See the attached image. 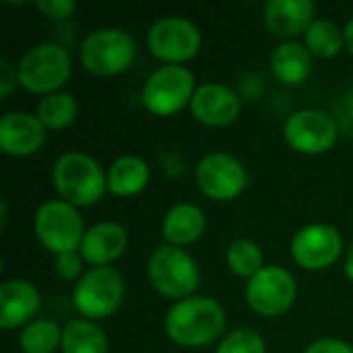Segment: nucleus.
Wrapping results in <instances>:
<instances>
[{
  "mask_svg": "<svg viewBox=\"0 0 353 353\" xmlns=\"http://www.w3.org/2000/svg\"><path fill=\"white\" fill-rule=\"evenodd\" d=\"M165 335L182 347H205L225 331V310L211 298L190 296L165 314Z\"/></svg>",
  "mask_w": 353,
  "mask_h": 353,
  "instance_id": "1",
  "label": "nucleus"
},
{
  "mask_svg": "<svg viewBox=\"0 0 353 353\" xmlns=\"http://www.w3.org/2000/svg\"><path fill=\"white\" fill-rule=\"evenodd\" d=\"M52 182L62 201L72 207L95 205L108 188V176L101 165L91 155L79 151L64 153L56 159L52 168Z\"/></svg>",
  "mask_w": 353,
  "mask_h": 353,
  "instance_id": "2",
  "label": "nucleus"
},
{
  "mask_svg": "<svg viewBox=\"0 0 353 353\" xmlns=\"http://www.w3.org/2000/svg\"><path fill=\"white\" fill-rule=\"evenodd\" d=\"M147 275L155 292L170 300H186L199 288L201 271L196 261L180 246L163 244L153 250Z\"/></svg>",
  "mask_w": 353,
  "mask_h": 353,
  "instance_id": "3",
  "label": "nucleus"
},
{
  "mask_svg": "<svg viewBox=\"0 0 353 353\" xmlns=\"http://www.w3.org/2000/svg\"><path fill=\"white\" fill-rule=\"evenodd\" d=\"M72 72V60L66 48L58 43H39L27 50L19 64V83L31 93L52 95L68 81Z\"/></svg>",
  "mask_w": 353,
  "mask_h": 353,
  "instance_id": "4",
  "label": "nucleus"
},
{
  "mask_svg": "<svg viewBox=\"0 0 353 353\" xmlns=\"http://www.w3.org/2000/svg\"><path fill=\"white\" fill-rule=\"evenodd\" d=\"M137 56L134 39L116 27L91 31L81 43L83 66L97 77H114L124 72Z\"/></svg>",
  "mask_w": 353,
  "mask_h": 353,
  "instance_id": "5",
  "label": "nucleus"
},
{
  "mask_svg": "<svg viewBox=\"0 0 353 353\" xmlns=\"http://www.w3.org/2000/svg\"><path fill=\"white\" fill-rule=\"evenodd\" d=\"M124 279L112 267H93L74 285L72 304L87 321L112 316L124 300Z\"/></svg>",
  "mask_w": 353,
  "mask_h": 353,
  "instance_id": "6",
  "label": "nucleus"
},
{
  "mask_svg": "<svg viewBox=\"0 0 353 353\" xmlns=\"http://www.w3.org/2000/svg\"><path fill=\"white\" fill-rule=\"evenodd\" d=\"M33 228L43 248L56 256L79 250L85 238L83 217L66 201H46L35 213Z\"/></svg>",
  "mask_w": 353,
  "mask_h": 353,
  "instance_id": "7",
  "label": "nucleus"
},
{
  "mask_svg": "<svg viewBox=\"0 0 353 353\" xmlns=\"http://www.w3.org/2000/svg\"><path fill=\"white\" fill-rule=\"evenodd\" d=\"M194 91V77L186 66L165 64L147 79L141 99L149 112L172 116L192 101Z\"/></svg>",
  "mask_w": 353,
  "mask_h": 353,
  "instance_id": "8",
  "label": "nucleus"
},
{
  "mask_svg": "<svg viewBox=\"0 0 353 353\" xmlns=\"http://www.w3.org/2000/svg\"><path fill=\"white\" fill-rule=\"evenodd\" d=\"M147 43L155 58L168 64H182L199 54L203 35L192 21L172 14L151 25Z\"/></svg>",
  "mask_w": 353,
  "mask_h": 353,
  "instance_id": "9",
  "label": "nucleus"
},
{
  "mask_svg": "<svg viewBox=\"0 0 353 353\" xmlns=\"http://www.w3.org/2000/svg\"><path fill=\"white\" fill-rule=\"evenodd\" d=\"M298 288L290 271L283 267H265L246 283V302L261 316H281L285 314L294 300Z\"/></svg>",
  "mask_w": 353,
  "mask_h": 353,
  "instance_id": "10",
  "label": "nucleus"
},
{
  "mask_svg": "<svg viewBox=\"0 0 353 353\" xmlns=\"http://www.w3.org/2000/svg\"><path fill=\"white\" fill-rule=\"evenodd\" d=\"M283 134L290 147H294L296 151L306 155H321L335 145L339 128L331 114L308 108L294 112L285 120Z\"/></svg>",
  "mask_w": 353,
  "mask_h": 353,
  "instance_id": "11",
  "label": "nucleus"
},
{
  "mask_svg": "<svg viewBox=\"0 0 353 353\" xmlns=\"http://www.w3.org/2000/svg\"><path fill=\"white\" fill-rule=\"evenodd\" d=\"M196 184L213 201H234L238 199L248 176L244 165L230 153H209L196 165Z\"/></svg>",
  "mask_w": 353,
  "mask_h": 353,
  "instance_id": "12",
  "label": "nucleus"
},
{
  "mask_svg": "<svg viewBox=\"0 0 353 353\" xmlns=\"http://www.w3.org/2000/svg\"><path fill=\"white\" fill-rule=\"evenodd\" d=\"M343 250L341 234L327 223H310L302 228L292 240L294 261L308 271H323L331 267Z\"/></svg>",
  "mask_w": 353,
  "mask_h": 353,
  "instance_id": "13",
  "label": "nucleus"
},
{
  "mask_svg": "<svg viewBox=\"0 0 353 353\" xmlns=\"http://www.w3.org/2000/svg\"><path fill=\"white\" fill-rule=\"evenodd\" d=\"M46 126L27 112H6L0 118V151L12 157H25L41 149Z\"/></svg>",
  "mask_w": 353,
  "mask_h": 353,
  "instance_id": "14",
  "label": "nucleus"
},
{
  "mask_svg": "<svg viewBox=\"0 0 353 353\" xmlns=\"http://www.w3.org/2000/svg\"><path fill=\"white\" fill-rule=\"evenodd\" d=\"M190 110L201 124L228 126L240 116L242 101L230 87L219 83H205L194 91Z\"/></svg>",
  "mask_w": 353,
  "mask_h": 353,
  "instance_id": "15",
  "label": "nucleus"
},
{
  "mask_svg": "<svg viewBox=\"0 0 353 353\" xmlns=\"http://www.w3.org/2000/svg\"><path fill=\"white\" fill-rule=\"evenodd\" d=\"M316 6L310 0H269L263 8L265 27L279 37L306 33L316 21Z\"/></svg>",
  "mask_w": 353,
  "mask_h": 353,
  "instance_id": "16",
  "label": "nucleus"
},
{
  "mask_svg": "<svg viewBox=\"0 0 353 353\" xmlns=\"http://www.w3.org/2000/svg\"><path fill=\"white\" fill-rule=\"evenodd\" d=\"M39 308V292L25 279H8L0 285V327L4 331L27 327Z\"/></svg>",
  "mask_w": 353,
  "mask_h": 353,
  "instance_id": "17",
  "label": "nucleus"
},
{
  "mask_svg": "<svg viewBox=\"0 0 353 353\" xmlns=\"http://www.w3.org/2000/svg\"><path fill=\"white\" fill-rule=\"evenodd\" d=\"M126 244H128V236L120 223L101 221L85 232L79 252L85 263L95 267H108L110 263L122 256Z\"/></svg>",
  "mask_w": 353,
  "mask_h": 353,
  "instance_id": "18",
  "label": "nucleus"
},
{
  "mask_svg": "<svg viewBox=\"0 0 353 353\" xmlns=\"http://www.w3.org/2000/svg\"><path fill=\"white\" fill-rule=\"evenodd\" d=\"M205 228H207L205 213L196 205L180 203L165 213L161 223V234L168 240V244L184 246L196 242L205 234Z\"/></svg>",
  "mask_w": 353,
  "mask_h": 353,
  "instance_id": "19",
  "label": "nucleus"
},
{
  "mask_svg": "<svg viewBox=\"0 0 353 353\" xmlns=\"http://www.w3.org/2000/svg\"><path fill=\"white\" fill-rule=\"evenodd\" d=\"M273 74L285 85H300L312 72V54L298 41H285L271 56Z\"/></svg>",
  "mask_w": 353,
  "mask_h": 353,
  "instance_id": "20",
  "label": "nucleus"
},
{
  "mask_svg": "<svg viewBox=\"0 0 353 353\" xmlns=\"http://www.w3.org/2000/svg\"><path fill=\"white\" fill-rule=\"evenodd\" d=\"M149 165L137 155L118 157L108 170V190L116 196H134L149 184Z\"/></svg>",
  "mask_w": 353,
  "mask_h": 353,
  "instance_id": "21",
  "label": "nucleus"
},
{
  "mask_svg": "<svg viewBox=\"0 0 353 353\" xmlns=\"http://www.w3.org/2000/svg\"><path fill=\"white\" fill-rule=\"evenodd\" d=\"M62 353H108V337L87 319H74L62 329Z\"/></svg>",
  "mask_w": 353,
  "mask_h": 353,
  "instance_id": "22",
  "label": "nucleus"
},
{
  "mask_svg": "<svg viewBox=\"0 0 353 353\" xmlns=\"http://www.w3.org/2000/svg\"><path fill=\"white\" fill-rule=\"evenodd\" d=\"M19 345L25 353H54L62 345V329L50 319L31 321L23 327Z\"/></svg>",
  "mask_w": 353,
  "mask_h": 353,
  "instance_id": "23",
  "label": "nucleus"
},
{
  "mask_svg": "<svg viewBox=\"0 0 353 353\" xmlns=\"http://www.w3.org/2000/svg\"><path fill=\"white\" fill-rule=\"evenodd\" d=\"M304 35L308 52L319 58H335L345 46L343 29L327 19H316Z\"/></svg>",
  "mask_w": 353,
  "mask_h": 353,
  "instance_id": "24",
  "label": "nucleus"
},
{
  "mask_svg": "<svg viewBox=\"0 0 353 353\" xmlns=\"http://www.w3.org/2000/svg\"><path fill=\"white\" fill-rule=\"evenodd\" d=\"M77 112H79L77 99L70 93L58 91V93L46 95L39 101L37 118L41 120V124L46 128L60 130V128H66L77 118Z\"/></svg>",
  "mask_w": 353,
  "mask_h": 353,
  "instance_id": "25",
  "label": "nucleus"
},
{
  "mask_svg": "<svg viewBox=\"0 0 353 353\" xmlns=\"http://www.w3.org/2000/svg\"><path fill=\"white\" fill-rule=\"evenodd\" d=\"M225 263L232 273L248 279L267 267L261 246L252 240H236L234 244H230L225 252Z\"/></svg>",
  "mask_w": 353,
  "mask_h": 353,
  "instance_id": "26",
  "label": "nucleus"
},
{
  "mask_svg": "<svg viewBox=\"0 0 353 353\" xmlns=\"http://www.w3.org/2000/svg\"><path fill=\"white\" fill-rule=\"evenodd\" d=\"M215 353H267L265 339L252 329H236L219 343Z\"/></svg>",
  "mask_w": 353,
  "mask_h": 353,
  "instance_id": "27",
  "label": "nucleus"
},
{
  "mask_svg": "<svg viewBox=\"0 0 353 353\" xmlns=\"http://www.w3.org/2000/svg\"><path fill=\"white\" fill-rule=\"evenodd\" d=\"M56 273L64 281H79L83 275V256L79 250L74 252H64L56 256Z\"/></svg>",
  "mask_w": 353,
  "mask_h": 353,
  "instance_id": "28",
  "label": "nucleus"
},
{
  "mask_svg": "<svg viewBox=\"0 0 353 353\" xmlns=\"http://www.w3.org/2000/svg\"><path fill=\"white\" fill-rule=\"evenodd\" d=\"M35 6L50 19H68L74 10H77V2L74 0H37Z\"/></svg>",
  "mask_w": 353,
  "mask_h": 353,
  "instance_id": "29",
  "label": "nucleus"
},
{
  "mask_svg": "<svg viewBox=\"0 0 353 353\" xmlns=\"http://www.w3.org/2000/svg\"><path fill=\"white\" fill-rule=\"evenodd\" d=\"M17 81H19L17 66H12L8 58H0V97L2 99H6L10 95Z\"/></svg>",
  "mask_w": 353,
  "mask_h": 353,
  "instance_id": "30",
  "label": "nucleus"
},
{
  "mask_svg": "<svg viewBox=\"0 0 353 353\" xmlns=\"http://www.w3.org/2000/svg\"><path fill=\"white\" fill-rule=\"evenodd\" d=\"M304 353H353V347L341 339H319L310 343Z\"/></svg>",
  "mask_w": 353,
  "mask_h": 353,
  "instance_id": "31",
  "label": "nucleus"
},
{
  "mask_svg": "<svg viewBox=\"0 0 353 353\" xmlns=\"http://www.w3.org/2000/svg\"><path fill=\"white\" fill-rule=\"evenodd\" d=\"M343 37H345V46H347L350 54L353 56V17L345 23V27H343Z\"/></svg>",
  "mask_w": 353,
  "mask_h": 353,
  "instance_id": "32",
  "label": "nucleus"
},
{
  "mask_svg": "<svg viewBox=\"0 0 353 353\" xmlns=\"http://www.w3.org/2000/svg\"><path fill=\"white\" fill-rule=\"evenodd\" d=\"M345 275L350 277V281L353 283V244L350 246V252H347V263H345Z\"/></svg>",
  "mask_w": 353,
  "mask_h": 353,
  "instance_id": "33",
  "label": "nucleus"
}]
</instances>
